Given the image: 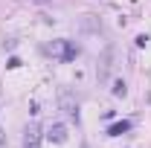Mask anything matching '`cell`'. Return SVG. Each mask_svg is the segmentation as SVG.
<instances>
[{
    "label": "cell",
    "instance_id": "obj_1",
    "mask_svg": "<svg viewBox=\"0 0 151 148\" xmlns=\"http://www.w3.org/2000/svg\"><path fill=\"white\" fill-rule=\"evenodd\" d=\"M58 105H61V111L67 113L73 122H78V102L73 99V93H70V90H61V96H58Z\"/></svg>",
    "mask_w": 151,
    "mask_h": 148
},
{
    "label": "cell",
    "instance_id": "obj_2",
    "mask_svg": "<svg viewBox=\"0 0 151 148\" xmlns=\"http://www.w3.org/2000/svg\"><path fill=\"white\" fill-rule=\"evenodd\" d=\"M41 128L38 125H29V128L23 131V148H41Z\"/></svg>",
    "mask_w": 151,
    "mask_h": 148
},
{
    "label": "cell",
    "instance_id": "obj_3",
    "mask_svg": "<svg viewBox=\"0 0 151 148\" xmlns=\"http://www.w3.org/2000/svg\"><path fill=\"white\" fill-rule=\"evenodd\" d=\"M55 50H61V61H76V55H78V47L73 41H58Z\"/></svg>",
    "mask_w": 151,
    "mask_h": 148
},
{
    "label": "cell",
    "instance_id": "obj_4",
    "mask_svg": "<svg viewBox=\"0 0 151 148\" xmlns=\"http://www.w3.org/2000/svg\"><path fill=\"white\" fill-rule=\"evenodd\" d=\"M128 131H131V122L122 119V122H113L111 128H108V137H122V134H128Z\"/></svg>",
    "mask_w": 151,
    "mask_h": 148
},
{
    "label": "cell",
    "instance_id": "obj_5",
    "mask_svg": "<svg viewBox=\"0 0 151 148\" xmlns=\"http://www.w3.org/2000/svg\"><path fill=\"white\" fill-rule=\"evenodd\" d=\"M47 139H52V142H64V139H67V128H64L61 122H58V125H52V128H50V134H47Z\"/></svg>",
    "mask_w": 151,
    "mask_h": 148
},
{
    "label": "cell",
    "instance_id": "obj_6",
    "mask_svg": "<svg viewBox=\"0 0 151 148\" xmlns=\"http://www.w3.org/2000/svg\"><path fill=\"white\" fill-rule=\"evenodd\" d=\"M111 70V50H105V55H102V67H99V78H105Z\"/></svg>",
    "mask_w": 151,
    "mask_h": 148
},
{
    "label": "cell",
    "instance_id": "obj_7",
    "mask_svg": "<svg viewBox=\"0 0 151 148\" xmlns=\"http://www.w3.org/2000/svg\"><path fill=\"white\" fill-rule=\"evenodd\" d=\"M111 93H113V96H125V93H128V87H125V81H122V78H119V81H113Z\"/></svg>",
    "mask_w": 151,
    "mask_h": 148
},
{
    "label": "cell",
    "instance_id": "obj_8",
    "mask_svg": "<svg viewBox=\"0 0 151 148\" xmlns=\"http://www.w3.org/2000/svg\"><path fill=\"white\" fill-rule=\"evenodd\" d=\"M6 67H9V70H18V67H20V58H18V55H12L9 61H6Z\"/></svg>",
    "mask_w": 151,
    "mask_h": 148
},
{
    "label": "cell",
    "instance_id": "obj_9",
    "mask_svg": "<svg viewBox=\"0 0 151 148\" xmlns=\"http://www.w3.org/2000/svg\"><path fill=\"white\" fill-rule=\"evenodd\" d=\"M0 142H3V128H0Z\"/></svg>",
    "mask_w": 151,
    "mask_h": 148
},
{
    "label": "cell",
    "instance_id": "obj_10",
    "mask_svg": "<svg viewBox=\"0 0 151 148\" xmlns=\"http://www.w3.org/2000/svg\"><path fill=\"white\" fill-rule=\"evenodd\" d=\"M35 3H47V0H35Z\"/></svg>",
    "mask_w": 151,
    "mask_h": 148
}]
</instances>
